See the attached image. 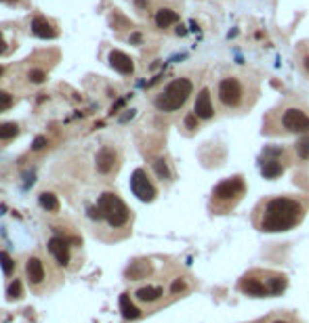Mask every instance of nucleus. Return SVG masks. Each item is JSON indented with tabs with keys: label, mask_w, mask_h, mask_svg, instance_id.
I'll use <instances>...</instances> for the list:
<instances>
[{
	"label": "nucleus",
	"mask_w": 309,
	"mask_h": 323,
	"mask_svg": "<svg viewBox=\"0 0 309 323\" xmlns=\"http://www.w3.org/2000/svg\"><path fill=\"white\" fill-rule=\"evenodd\" d=\"M303 218V206L294 198H274L267 200L261 208L259 227L269 233H280L296 227Z\"/></svg>",
	"instance_id": "obj_1"
},
{
	"label": "nucleus",
	"mask_w": 309,
	"mask_h": 323,
	"mask_svg": "<svg viewBox=\"0 0 309 323\" xmlns=\"http://www.w3.org/2000/svg\"><path fill=\"white\" fill-rule=\"evenodd\" d=\"M192 80L189 78H177L173 80L170 84H166V88L156 97V107L164 113H170V111H177L185 105V101L189 99L192 94Z\"/></svg>",
	"instance_id": "obj_2"
},
{
	"label": "nucleus",
	"mask_w": 309,
	"mask_h": 323,
	"mask_svg": "<svg viewBox=\"0 0 309 323\" xmlns=\"http://www.w3.org/2000/svg\"><path fill=\"white\" fill-rule=\"evenodd\" d=\"M97 206H99L101 214H103V218L112 227H116V229H118V227H124L126 223H129L130 212H129V208H126V204L118 198L116 193H103L99 198Z\"/></svg>",
	"instance_id": "obj_3"
},
{
	"label": "nucleus",
	"mask_w": 309,
	"mask_h": 323,
	"mask_svg": "<svg viewBox=\"0 0 309 323\" xmlns=\"http://www.w3.org/2000/svg\"><path fill=\"white\" fill-rule=\"evenodd\" d=\"M244 189L246 187H244V179H242V176H231V179L219 183V185L214 187L212 201H214V204H217V201H223V204H233L236 200L242 198Z\"/></svg>",
	"instance_id": "obj_4"
},
{
	"label": "nucleus",
	"mask_w": 309,
	"mask_h": 323,
	"mask_svg": "<svg viewBox=\"0 0 309 323\" xmlns=\"http://www.w3.org/2000/svg\"><path fill=\"white\" fill-rule=\"evenodd\" d=\"M217 92H219V101L225 107H229V109L238 107L244 99V86L236 78H223L217 86Z\"/></svg>",
	"instance_id": "obj_5"
},
{
	"label": "nucleus",
	"mask_w": 309,
	"mask_h": 323,
	"mask_svg": "<svg viewBox=\"0 0 309 323\" xmlns=\"http://www.w3.org/2000/svg\"><path fill=\"white\" fill-rule=\"evenodd\" d=\"M130 189L141 201H154L156 200V187L147 179V172L143 168H137L130 176Z\"/></svg>",
	"instance_id": "obj_6"
},
{
	"label": "nucleus",
	"mask_w": 309,
	"mask_h": 323,
	"mask_svg": "<svg viewBox=\"0 0 309 323\" xmlns=\"http://www.w3.org/2000/svg\"><path fill=\"white\" fill-rule=\"evenodd\" d=\"M282 126L288 132H305L309 135V116L305 111L296 109V107H290L282 113Z\"/></svg>",
	"instance_id": "obj_7"
},
{
	"label": "nucleus",
	"mask_w": 309,
	"mask_h": 323,
	"mask_svg": "<svg viewBox=\"0 0 309 323\" xmlns=\"http://www.w3.org/2000/svg\"><path fill=\"white\" fill-rule=\"evenodd\" d=\"M194 113L198 116V120H211L214 116V107L211 101V92L208 88H202L195 97V105H194Z\"/></svg>",
	"instance_id": "obj_8"
},
{
	"label": "nucleus",
	"mask_w": 309,
	"mask_h": 323,
	"mask_svg": "<svg viewBox=\"0 0 309 323\" xmlns=\"http://www.w3.org/2000/svg\"><path fill=\"white\" fill-rule=\"evenodd\" d=\"M49 252L55 256V261L61 264V267H67L69 264V246L63 237H50L49 239Z\"/></svg>",
	"instance_id": "obj_9"
},
{
	"label": "nucleus",
	"mask_w": 309,
	"mask_h": 323,
	"mask_svg": "<svg viewBox=\"0 0 309 323\" xmlns=\"http://www.w3.org/2000/svg\"><path fill=\"white\" fill-rule=\"evenodd\" d=\"M116 151L112 147H103L97 151V157H95V166H97L99 174H110L114 166H116Z\"/></svg>",
	"instance_id": "obj_10"
},
{
	"label": "nucleus",
	"mask_w": 309,
	"mask_h": 323,
	"mask_svg": "<svg viewBox=\"0 0 309 323\" xmlns=\"http://www.w3.org/2000/svg\"><path fill=\"white\" fill-rule=\"evenodd\" d=\"M110 65L116 69L118 74H124V76H130L132 72H135V63H132V59L126 53H122V50H112L110 53Z\"/></svg>",
	"instance_id": "obj_11"
},
{
	"label": "nucleus",
	"mask_w": 309,
	"mask_h": 323,
	"mask_svg": "<svg viewBox=\"0 0 309 323\" xmlns=\"http://www.w3.org/2000/svg\"><path fill=\"white\" fill-rule=\"evenodd\" d=\"M240 290L244 294L252 296V298H267L269 296L267 283H263L261 279H252V277H244L242 283H240Z\"/></svg>",
	"instance_id": "obj_12"
},
{
	"label": "nucleus",
	"mask_w": 309,
	"mask_h": 323,
	"mask_svg": "<svg viewBox=\"0 0 309 323\" xmlns=\"http://www.w3.org/2000/svg\"><path fill=\"white\" fill-rule=\"evenodd\" d=\"M25 273H28V279L38 286V283L44 281V264L40 258H30L28 262H25Z\"/></svg>",
	"instance_id": "obj_13"
},
{
	"label": "nucleus",
	"mask_w": 309,
	"mask_h": 323,
	"mask_svg": "<svg viewBox=\"0 0 309 323\" xmlns=\"http://www.w3.org/2000/svg\"><path fill=\"white\" fill-rule=\"evenodd\" d=\"M32 31H34V36H38V38H49V40L57 38V30L44 17H34V21H32Z\"/></svg>",
	"instance_id": "obj_14"
},
{
	"label": "nucleus",
	"mask_w": 309,
	"mask_h": 323,
	"mask_svg": "<svg viewBox=\"0 0 309 323\" xmlns=\"http://www.w3.org/2000/svg\"><path fill=\"white\" fill-rule=\"evenodd\" d=\"M137 300L139 302H147V305H151V302H156V300H160L162 296H164V290L160 286H143V288H139L137 292Z\"/></svg>",
	"instance_id": "obj_15"
},
{
	"label": "nucleus",
	"mask_w": 309,
	"mask_h": 323,
	"mask_svg": "<svg viewBox=\"0 0 309 323\" xmlns=\"http://www.w3.org/2000/svg\"><path fill=\"white\" fill-rule=\"evenodd\" d=\"M284 172V166L277 157H271V160H261V174L265 179H277Z\"/></svg>",
	"instance_id": "obj_16"
},
{
	"label": "nucleus",
	"mask_w": 309,
	"mask_h": 323,
	"mask_svg": "<svg viewBox=\"0 0 309 323\" xmlns=\"http://www.w3.org/2000/svg\"><path fill=\"white\" fill-rule=\"evenodd\" d=\"M151 273V264L145 262V261H139V262H130V267L126 269V277L130 281H137V279H143Z\"/></svg>",
	"instance_id": "obj_17"
},
{
	"label": "nucleus",
	"mask_w": 309,
	"mask_h": 323,
	"mask_svg": "<svg viewBox=\"0 0 309 323\" xmlns=\"http://www.w3.org/2000/svg\"><path fill=\"white\" fill-rule=\"evenodd\" d=\"M120 311H122V317L129 319V321L141 317V311H139V308L130 302V296H129V294H122V296H120Z\"/></svg>",
	"instance_id": "obj_18"
},
{
	"label": "nucleus",
	"mask_w": 309,
	"mask_h": 323,
	"mask_svg": "<svg viewBox=\"0 0 309 323\" xmlns=\"http://www.w3.org/2000/svg\"><path fill=\"white\" fill-rule=\"evenodd\" d=\"M179 21V15H177L175 11H170V9H160L156 13V25L158 28H162V30H166L170 28L173 23Z\"/></svg>",
	"instance_id": "obj_19"
},
{
	"label": "nucleus",
	"mask_w": 309,
	"mask_h": 323,
	"mask_svg": "<svg viewBox=\"0 0 309 323\" xmlns=\"http://www.w3.org/2000/svg\"><path fill=\"white\" fill-rule=\"evenodd\" d=\"M38 201H40V206H42L47 212H57V210H59V200H57L55 193L44 191V193H40Z\"/></svg>",
	"instance_id": "obj_20"
},
{
	"label": "nucleus",
	"mask_w": 309,
	"mask_h": 323,
	"mask_svg": "<svg viewBox=\"0 0 309 323\" xmlns=\"http://www.w3.org/2000/svg\"><path fill=\"white\" fill-rule=\"evenodd\" d=\"M19 135V126L13 122H4L0 124V141H9V138H15Z\"/></svg>",
	"instance_id": "obj_21"
},
{
	"label": "nucleus",
	"mask_w": 309,
	"mask_h": 323,
	"mask_svg": "<svg viewBox=\"0 0 309 323\" xmlns=\"http://www.w3.org/2000/svg\"><path fill=\"white\" fill-rule=\"evenodd\" d=\"M23 296V288H21V281L19 279H13L6 288V298L9 300H19Z\"/></svg>",
	"instance_id": "obj_22"
},
{
	"label": "nucleus",
	"mask_w": 309,
	"mask_h": 323,
	"mask_svg": "<svg viewBox=\"0 0 309 323\" xmlns=\"http://www.w3.org/2000/svg\"><path fill=\"white\" fill-rule=\"evenodd\" d=\"M154 172L158 174V179H162V181H168L170 179V170H168V164L166 160H156L154 162Z\"/></svg>",
	"instance_id": "obj_23"
},
{
	"label": "nucleus",
	"mask_w": 309,
	"mask_h": 323,
	"mask_svg": "<svg viewBox=\"0 0 309 323\" xmlns=\"http://www.w3.org/2000/svg\"><path fill=\"white\" fill-rule=\"evenodd\" d=\"M267 288H269V294H274V296H277V294H282L284 290H286V279L284 277H271L269 279V283H267Z\"/></svg>",
	"instance_id": "obj_24"
},
{
	"label": "nucleus",
	"mask_w": 309,
	"mask_h": 323,
	"mask_svg": "<svg viewBox=\"0 0 309 323\" xmlns=\"http://www.w3.org/2000/svg\"><path fill=\"white\" fill-rule=\"evenodd\" d=\"M294 147H296V154H299L301 160H309V135L301 137Z\"/></svg>",
	"instance_id": "obj_25"
},
{
	"label": "nucleus",
	"mask_w": 309,
	"mask_h": 323,
	"mask_svg": "<svg viewBox=\"0 0 309 323\" xmlns=\"http://www.w3.org/2000/svg\"><path fill=\"white\" fill-rule=\"evenodd\" d=\"M0 267H2L4 275H11L15 271V262H13V258L6 252H0Z\"/></svg>",
	"instance_id": "obj_26"
},
{
	"label": "nucleus",
	"mask_w": 309,
	"mask_h": 323,
	"mask_svg": "<svg viewBox=\"0 0 309 323\" xmlns=\"http://www.w3.org/2000/svg\"><path fill=\"white\" fill-rule=\"evenodd\" d=\"M28 80L32 84H42V82L47 80V72H44V69H30Z\"/></svg>",
	"instance_id": "obj_27"
},
{
	"label": "nucleus",
	"mask_w": 309,
	"mask_h": 323,
	"mask_svg": "<svg viewBox=\"0 0 309 323\" xmlns=\"http://www.w3.org/2000/svg\"><path fill=\"white\" fill-rule=\"evenodd\" d=\"M11 105H13V97H11L9 92L0 91V107H2V111H4V109H9Z\"/></svg>",
	"instance_id": "obj_28"
},
{
	"label": "nucleus",
	"mask_w": 309,
	"mask_h": 323,
	"mask_svg": "<svg viewBox=\"0 0 309 323\" xmlns=\"http://www.w3.org/2000/svg\"><path fill=\"white\" fill-rule=\"evenodd\" d=\"M44 145H47V137H36L34 143H32V149H34V151H40Z\"/></svg>",
	"instance_id": "obj_29"
},
{
	"label": "nucleus",
	"mask_w": 309,
	"mask_h": 323,
	"mask_svg": "<svg viewBox=\"0 0 309 323\" xmlns=\"http://www.w3.org/2000/svg\"><path fill=\"white\" fill-rule=\"evenodd\" d=\"M88 216H91L93 220H101V218H103V214H101L99 206H91V208H88Z\"/></svg>",
	"instance_id": "obj_30"
},
{
	"label": "nucleus",
	"mask_w": 309,
	"mask_h": 323,
	"mask_svg": "<svg viewBox=\"0 0 309 323\" xmlns=\"http://www.w3.org/2000/svg\"><path fill=\"white\" fill-rule=\"evenodd\" d=\"M181 290H185V283H183L181 279H177V281L173 283V286H170V292H173V294H177V292H181Z\"/></svg>",
	"instance_id": "obj_31"
},
{
	"label": "nucleus",
	"mask_w": 309,
	"mask_h": 323,
	"mask_svg": "<svg viewBox=\"0 0 309 323\" xmlns=\"http://www.w3.org/2000/svg\"><path fill=\"white\" fill-rule=\"evenodd\" d=\"M195 118H198L195 113H192V116H187V118H185V126H187L189 130H194V128H195Z\"/></svg>",
	"instance_id": "obj_32"
},
{
	"label": "nucleus",
	"mask_w": 309,
	"mask_h": 323,
	"mask_svg": "<svg viewBox=\"0 0 309 323\" xmlns=\"http://www.w3.org/2000/svg\"><path fill=\"white\" fill-rule=\"evenodd\" d=\"M122 105H124V99L116 101V103L112 105V109H110V116H114V113H118V109H120V107H122Z\"/></svg>",
	"instance_id": "obj_33"
},
{
	"label": "nucleus",
	"mask_w": 309,
	"mask_h": 323,
	"mask_svg": "<svg viewBox=\"0 0 309 323\" xmlns=\"http://www.w3.org/2000/svg\"><path fill=\"white\" fill-rule=\"evenodd\" d=\"M132 118H135V109H129V113H124V116L120 118V122H129Z\"/></svg>",
	"instance_id": "obj_34"
},
{
	"label": "nucleus",
	"mask_w": 309,
	"mask_h": 323,
	"mask_svg": "<svg viewBox=\"0 0 309 323\" xmlns=\"http://www.w3.org/2000/svg\"><path fill=\"white\" fill-rule=\"evenodd\" d=\"M141 40H143L141 34H132V36H130V42H132V44H141Z\"/></svg>",
	"instance_id": "obj_35"
},
{
	"label": "nucleus",
	"mask_w": 309,
	"mask_h": 323,
	"mask_svg": "<svg viewBox=\"0 0 309 323\" xmlns=\"http://www.w3.org/2000/svg\"><path fill=\"white\" fill-rule=\"evenodd\" d=\"M4 50H6V42L2 40V34H0V55H2Z\"/></svg>",
	"instance_id": "obj_36"
},
{
	"label": "nucleus",
	"mask_w": 309,
	"mask_h": 323,
	"mask_svg": "<svg viewBox=\"0 0 309 323\" xmlns=\"http://www.w3.org/2000/svg\"><path fill=\"white\" fill-rule=\"evenodd\" d=\"M177 34H179V36H185V34H187V30H183V25H181V28L177 30Z\"/></svg>",
	"instance_id": "obj_37"
},
{
	"label": "nucleus",
	"mask_w": 309,
	"mask_h": 323,
	"mask_svg": "<svg viewBox=\"0 0 309 323\" xmlns=\"http://www.w3.org/2000/svg\"><path fill=\"white\" fill-rule=\"evenodd\" d=\"M271 323H290V321H284V319H276V321H271Z\"/></svg>",
	"instance_id": "obj_38"
},
{
	"label": "nucleus",
	"mask_w": 309,
	"mask_h": 323,
	"mask_svg": "<svg viewBox=\"0 0 309 323\" xmlns=\"http://www.w3.org/2000/svg\"><path fill=\"white\" fill-rule=\"evenodd\" d=\"M2 2H15V0H2Z\"/></svg>",
	"instance_id": "obj_39"
},
{
	"label": "nucleus",
	"mask_w": 309,
	"mask_h": 323,
	"mask_svg": "<svg viewBox=\"0 0 309 323\" xmlns=\"http://www.w3.org/2000/svg\"><path fill=\"white\" fill-rule=\"evenodd\" d=\"M0 76H2V67H0Z\"/></svg>",
	"instance_id": "obj_40"
},
{
	"label": "nucleus",
	"mask_w": 309,
	"mask_h": 323,
	"mask_svg": "<svg viewBox=\"0 0 309 323\" xmlns=\"http://www.w3.org/2000/svg\"><path fill=\"white\" fill-rule=\"evenodd\" d=\"M0 111H2V107H0Z\"/></svg>",
	"instance_id": "obj_41"
}]
</instances>
